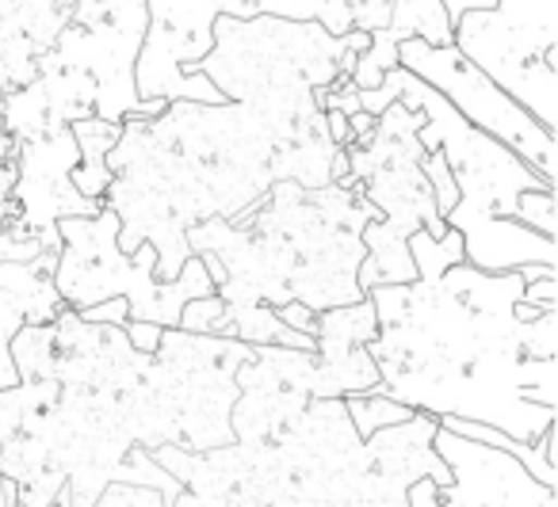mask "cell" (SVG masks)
Here are the masks:
<instances>
[{
    "instance_id": "cell-1",
    "label": "cell",
    "mask_w": 558,
    "mask_h": 507,
    "mask_svg": "<svg viewBox=\"0 0 558 507\" xmlns=\"http://www.w3.org/2000/svg\"><path fill=\"white\" fill-rule=\"evenodd\" d=\"M398 103L425 115L417 131L421 149H440L459 187V202L444 214L448 230L463 237V260L478 271H520L527 263L558 268L555 237L527 230L517 218V199L524 191L550 187L535 169H527L512 149L471 126L433 85L398 65Z\"/></svg>"
},
{
    "instance_id": "cell-2",
    "label": "cell",
    "mask_w": 558,
    "mask_h": 507,
    "mask_svg": "<svg viewBox=\"0 0 558 507\" xmlns=\"http://www.w3.org/2000/svg\"><path fill=\"white\" fill-rule=\"evenodd\" d=\"M62 252L54 268V290L70 309H88L96 301L126 298L131 321H154L177 329L180 309L192 298L215 294L207 263L187 256L177 279H154L157 248L142 240L131 256L119 248V214L104 207L96 218H58Z\"/></svg>"
},
{
    "instance_id": "cell-3",
    "label": "cell",
    "mask_w": 558,
    "mask_h": 507,
    "mask_svg": "<svg viewBox=\"0 0 558 507\" xmlns=\"http://www.w3.org/2000/svg\"><path fill=\"white\" fill-rule=\"evenodd\" d=\"M555 0H497L494 9L463 12L451 24V42L535 123L555 131Z\"/></svg>"
},
{
    "instance_id": "cell-4",
    "label": "cell",
    "mask_w": 558,
    "mask_h": 507,
    "mask_svg": "<svg viewBox=\"0 0 558 507\" xmlns=\"http://www.w3.org/2000/svg\"><path fill=\"white\" fill-rule=\"evenodd\" d=\"M398 65L433 85L459 115L482 134L497 138L505 149L520 157L527 169L539 172L547 184H555V131L535 123L505 88H497L471 58H463L451 47H433L425 39H402L398 42Z\"/></svg>"
},
{
    "instance_id": "cell-5",
    "label": "cell",
    "mask_w": 558,
    "mask_h": 507,
    "mask_svg": "<svg viewBox=\"0 0 558 507\" xmlns=\"http://www.w3.org/2000/svg\"><path fill=\"white\" fill-rule=\"evenodd\" d=\"M433 450L451 473V489L474 507H555V489L539 484L512 454L436 428Z\"/></svg>"
},
{
    "instance_id": "cell-6",
    "label": "cell",
    "mask_w": 558,
    "mask_h": 507,
    "mask_svg": "<svg viewBox=\"0 0 558 507\" xmlns=\"http://www.w3.org/2000/svg\"><path fill=\"white\" fill-rule=\"evenodd\" d=\"M73 131V141H77V169L70 172V184L77 187L81 195H88V199H104V191H108L111 184V169H108V153L116 149L119 134H123V123H111V119H77V123H70Z\"/></svg>"
},
{
    "instance_id": "cell-7",
    "label": "cell",
    "mask_w": 558,
    "mask_h": 507,
    "mask_svg": "<svg viewBox=\"0 0 558 507\" xmlns=\"http://www.w3.org/2000/svg\"><path fill=\"white\" fill-rule=\"evenodd\" d=\"M341 400H344V412H349V420L360 438L375 435V431H383V428H395V423L413 420L410 405H402V400L387 397V393H379V389L349 393V397H341Z\"/></svg>"
},
{
    "instance_id": "cell-8",
    "label": "cell",
    "mask_w": 558,
    "mask_h": 507,
    "mask_svg": "<svg viewBox=\"0 0 558 507\" xmlns=\"http://www.w3.org/2000/svg\"><path fill=\"white\" fill-rule=\"evenodd\" d=\"M421 172H425L428 187H433L436 210H440V218H444L459 202V187H456V176H451V169H448V161H444L440 149H428V153L421 157Z\"/></svg>"
},
{
    "instance_id": "cell-9",
    "label": "cell",
    "mask_w": 558,
    "mask_h": 507,
    "mask_svg": "<svg viewBox=\"0 0 558 507\" xmlns=\"http://www.w3.org/2000/svg\"><path fill=\"white\" fill-rule=\"evenodd\" d=\"M517 218L527 230L543 233V237H555V191H550V187L524 191L517 199Z\"/></svg>"
},
{
    "instance_id": "cell-10",
    "label": "cell",
    "mask_w": 558,
    "mask_h": 507,
    "mask_svg": "<svg viewBox=\"0 0 558 507\" xmlns=\"http://www.w3.org/2000/svg\"><path fill=\"white\" fill-rule=\"evenodd\" d=\"M123 332H126V339H131L134 351L154 355L157 347H161V332L165 329H161V324H154V321H126Z\"/></svg>"
},
{
    "instance_id": "cell-11",
    "label": "cell",
    "mask_w": 558,
    "mask_h": 507,
    "mask_svg": "<svg viewBox=\"0 0 558 507\" xmlns=\"http://www.w3.org/2000/svg\"><path fill=\"white\" fill-rule=\"evenodd\" d=\"M276 317L288 324V329L306 332V336H314V329H318V313H314L311 306H303V301H288V306H279Z\"/></svg>"
}]
</instances>
